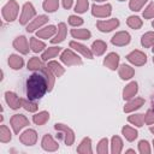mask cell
Returning a JSON list of instances; mask_svg holds the SVG:
<instances>
[{
  "label": "cell",
  "mask_w": 154,
  "mask_h": 154,
  "mask_svg": "<svg viewBox=\"0 0 154 154\" xmlns=\"http://www.w3.org/2000/svg\"><path fill=\"white\" fill-rule=\"evenodd\" d=\"M26 96L30 100H40L48 91V81L42 69L31 73L26 79Z\"/></svg>",
  "instance_id": "cell-1"
},
{
  "label": "cell",
  "mask_w": 154,
  "mask_h": 154,
  "mask_svg": "<svg viewBox=\"0 0 154 154\" xmlns=\"http://www.w3.org/2000/svg\"><path fill=\"white\" fill-rule=\"evenodd\" d=\"M54 129L58 131L59 137L65 142V144L67 147H70L75 143V132L71 128H69L67 125H65L63 123H55Z\"/></svg>",
  "instance_id": "cell-2"
},
{
  "label": "cell",
  "mask_w": 154,
  "mask_h": 154,
  "mask_svg": "<svg viewBox=\"0 0 154 154\" xmlns=\"http://www.w3.org/2000/svg\"><path fill=\"white\" fill-rule=\"evenodd\" d=\"M18 12H19V5H18V2H17L16 0H10V1H7V2L2 6V10H1L2 18H4L6 22H13L14 19H17Z\"/></svg>",
  "instance_id": "cell-3"
},
{
  "label": "cell",
  "mask_w": 154,
  "mask_h": 154,
  "mask_svg": "<svg viewBox=\"0 0 154 154\" xmlns=\"http://www.w3.org/2000/svg\"><path fill=\"white\" fill-rule=\"evenodd\" d=\"M60 60L66 65V66H77L82 65L83 61L79 58L78 54H76L72 49H64L60 54Z\"/></svg>",
  "instance_id": "cell-4"
},
{
  "label": "cell",
  "mask_w": 154,
  "mask_h": 154,
  "mask_svg": "<svg viewBox=\"0 0 154 154\" xmlns=\"http://www.w3.org/2000/svg\"><path fill=\"white\" fill-rule=\"evenodd\" d=\"M36 16V10L31 2H25L22 7V13L19 17V23L22 25H26L30 19H32Z\"/></svg>",
  "instance_id": "cell-5"
},
{
  "label": "cell",
  "mask_w": 154,
  "mask_h": 154,
  "mask_svg": "<svg viewBox=\"0 0 154 154\" xmlns=\"http://www.w3.org/2000/svg\"><path fill=\"white\" fill-rule=\"evenodd\" d=\"M10 123H11L12 130H13V132H14L16 135L19 134V131H20L23 128H25V126H28V125L30 124L29 119H28L25 116H23V114H13V116L11 117Z\"/></svg>",
  "instance_id": "cell-6"
},
{
  "label": "cell",
  "mask_w": 154,
  "mask_h": 154,
  "mask_svg": "<svg viewBox=\"0 0 154 154\" xmlns=\"http://www.w3.org/2000/svg\"><path fill=\"white\" fill-rule=\"evenodd\" d=\"M112 13V6L111 4H105V5H96L94 4L91 6V14L96 18H106L111 16Z\"/></svg>",
  "instance_id": "cell-7"
},
{
  "label": "cell",
  "mask_w": 154,
  "mask_h": 154,
  "mask_svg": "<svg viewBox=\"0 0 154 154\" xmlns=\"http://www.w3.org/2000/svg\"><path fill=\"white\" fill-rule=\"evenodd\" d=\"M126 59H128V61H130L131 64H134L136 66H142L147 63L146 53H143L142 51H138V49H135V51L130 52L126 55Z\"/></svg>",
  "instance_id": "cell-8"
},
{
  "label": "cell",
  "mask_w": 154,
  "mask_h": 154,
  "mask_svg": "<svg viewBox=\"0 0 154 154\" xmlns=\"http://www.w3.org/2000/svg\"><path fill=\"white\" fill-rule=\"evenodd\" d=\"M96 26L101 32H109L119 26V19L112 18V19H107V20H97Z\"/></svg>",
  "instance_id": "cell-9"
},
{
  "label": "cell",
  "mask_w": 154,
  "mask_h": 154,
  "mask_svg": "<svg viewBox=\"0 0 154 154\" xmlns=\"http://www.w3.org/2000/svg\"><path fill=\"white\" fill-rule=\"evenodd\" d=\"M130 41H131V36H130V34L128 31H118L111 38L112 45L118 46V47L126 46V45L130 43Z\"/></svg>",
  "instance_id": "cell-10"
},
{
  "label": "cell",
  "mask_w": 154,
  "mask_h": 154,
  "mask_svg": "<svg viewBox=\"0 0 154 154\" xmlns=\"http://www.w3.org/2000/svg\"><path fill=\"white\" fill-rule=\"evenodd\" d=\"M19 141L24 146H34L37 141V132L34 129H26L24 132L20 134Z\"/></svg>",
  "instance_id": "cell-11"
},
{
  "label": "cell",
  "mask_w": 154,
  "mask_h": 154,
  "mask_svg": "<svg viewBox=\"0 0 154 154\" xmlns=\"http://www.w3.org/2000/svg\"><path fill=\"white\" fill-rule=\"evenodd\" d=\"M13 48L16 51H18L22 54H28L29 53V43L28 40L24 35H19L13 40Z\"/></svg>",
  "instance_id": "cell-12"
},
{
  "label": "cell",
  "mask_w": 154,
  "mask_h": 154,
  "mask_svg": "<svg viewBox=\"0 0 154 154\" xmlns=\"http://www.w3.org/2000/svg\"><path fill=\"white\" fill-rule=\"evenodd\" d=\"M41 147H42V149H45L46 152H55V150L59 149V143H58L49 134H46V135L42 137Z\"/></svg>",
  "instance_id": "cell-13"
},
{
  "label": "cell",
  "mask_w": 154,
  "mask_h": 154,
  "mask_svg": "<svg viewBox=\"0 0 154 154\" xmlns=\"http://www.w3.org/2000/svg\"><path fill=\"white\" fill-rule=\"evenodd\" d=\"M48 19H49L48 16H46V14H38L37 17H35V19H32V20L28 24L26 31H28V32H32V31L40 29L41 26H43V25L48 22Z\"/></svg>",
  "instance_id": "cell-14"
},
{
  "label": "cell",
  "mask_w": 154,
  "mask_h": 154,
  "mask_svg": "<svg viewBox=\"0 0 154 154\" xmlns=\"http://www.w3.org/2000/svg\"><path fill=\"white\" fill-rule=\"evenodd\" d=\"M5 100H6V103L10 106V108L12 109H18L19 107H22V99L13 91H6Z\"/></svg>",
  "instance_id": "cell-15"
},
{
  "label": "cell",
  "mask_w": 154,
  "mask_h": 154,
  "mask_svg": "<svg viewBox=\"0 0 154 154\" xmlns=\"http://www.w3.org/2000/svg\"><path fill=\"white\" fill-rule=\"evenodd\" d=\"M70 48H72V49H75L76 52L81 53L84 58H88V59H93V58H94V54H93L91 49L88 48L87 46H84V45L77 42V41H71V42H70Z\"/></svg>",
  "instance_id": "cell-16"
},
{
  "label": "cell",
  "mask_w": 154,
  "mask_h": 154,
  "mask_svg": "<svg viewBox=\"0 0 154 154\" xmlns=\"http://www.w3.org/2000/svg\"><path fill=\"white\" fill-rule=\"evenodd\" d=\"M103 65L107 69L114 71L116 69H118V65H119V55L117 53H114V52L108 53L106 55V58L103 59Z\"/></svg>",
  "instance_id": "cell-17"
},
{
  "label": "cell",
  "mask_w": 154,
  "mask_h": 154,
  "mask_svg": "<svg viewBox=\"0 0 154 154\" xmlns=\"http://www.w3.org/2000/svg\"><path fill=\"white\" fill-rule=\"evenodd\" d=\"M143 105H144V99H142V97H132L131 100H129V101L125 103V106H124V112H125V113L134 112V111L141 108Z\"/></svg>",
  "instance_id": "cell-18"
},
{
  "label": "cell",
  "mask_w": 154,
  "mask_h": 154,
  "mask_svg": "<svg viewBox=\"0 0 154 154\" xmlns=\"http://www.w3.org/2000/svg\"><path fill=\"white\" fill-rule=\"evenodd\" d=\"M137 91H138V84H137V82L132 81L129 84H126L125 88L123 89V99L124 100H131L132 97H135Z\"/></svg>",
  "instance_id": "cell-19"
},
{
  "label": "cell",
  "mask_w": 154,
  "mask_h": 154,
  "mask_svg": "<svg viewBox=\"0 0 154 154\" xmlns=\"http://www.w3.org/2000/svg\"><path fill=\"white\" fill-rule=\"evenodd\" d=\"M66 34H67V29H66V24L65 23H59L58 24V30L55 32V35L53 36V38H51V42L53 45L60 43L66 38Z\"/></svg>",
  "instance_id": "cell-20"
},
{
  "label": "cell",
  "mask_w": 154,
  "mask_h": 154,
  "mask_svg": "<svg viewBox=\"0 0 154 154\" xmlns=\"http://www.w3.org/2000/svg\"><path fill=\"white\" fill-rule=\"evenodd\" d=\"M57 30H58V28L55 25H48V26H45V28L37 30L36 31V36L38 38H51V37H53L55 35Z\"/></svg>",
  "instance_id": "cell-21"
},
{
  "label": "cell",
  "mask_w": 154,
  "mask_h": 154,
  "mask_svg": "<svg viewBox=\"0 0 154 154\" xmlns=\"http://www.w3.org/2000/svg\"><path fill=\"white\" fill-rule=\"evenodd\" d=\"M118 73H119V77H120L123 81H128V79H130V78L134 77L135 70H134L130 65L122 64V65L118 67Z\"/></svg>",
  "instance_id": "cell-22"
},
{
  "label": "cell",
  "mask_w": 154,
  "mask_h": 154,
  "mask_svg": "<svg viewBox=\"0 0 154 154\" xmlns=\"http://www.w3.org/2000/svg\"><path fill=\"white\" fill-rule=\"evenodd\" d=\"M90 49H91V52H93L94 55L100 57V55H102V54L106 52V49H107V43H106L105 41H102V40H96V41L93 42Z\"/></svg>",
  "instance_id": "cell-23"
},
{
  "label": "cell",
  "mask_w": 154,
  "mask_h": 154,
  "mask_svg": "<svg viewBox=\"0 0 154 154\" xmlns=\"http://www.w3.org/2000/svg\"><path fill=\"white\" fill-rule=\"evenodd\" d=\"M122 135L125 137L126 141L132 142V141H135V140L137 138V136H138V131H137L136 129L129 126V125H125V126L122 128Z\"/></svg>",
  "instance_id": "cell-24"
},
{
  "label": "cell",
  "mask_w": 154,
  "mask_h": 154,
  "mask_svg": "<svg viewBox=\"0 0 154 154\" xmlns=\"http://www.w3.org/2000/svg\"><path fill=\"white\" fill-rule=\"evenodd\" d=\"M77 153L79 154H91L93 149H91V140L89 137H84L79 146L77 147Z\"/></svg>",
  "instance_id": "cell-25"
},
{
  "label": "cell",
  "mask_w": 154,
  "mask_h": 154,
  "mask_svg": "<svg viewBox=\"0 0 154 154\" xmlns=\"http://www.w3.org/2000/svg\"><path fill=\"white\" fill-rule=\"evenodd\" d=\"M71 36L73 38H77V40H89L90 36H91V32L88 30V29H71L70 31Z\"/></svg>",
  "instance_id": "cell-26"
},
{
  "label": "cell",
  "mask_w": 154,
  "mask_h": 154,
  "mask_svg": "<svg viewBox=\"0 0 154 154\" xmlns=\"http://www.w3.org/2000/svg\"><path fill=\"white\" fill-rule=\"evenodd\" d=\"M61 52V48L60 47H58V46H54V47H48V48H46V51L42 53V55H41V59L43 60V61H48L49 59H52V58H55L59 53Z\"/></svg>",
  "instance_id": "cell-27"
},
{
  "label": "cell",
  "mask_w": 154,
  "mask_h": 154,
  "mask_svg": "<svg viewBox=\"0 0 154 154\" xmlns=\"http://www.w3.org/2000/svg\"><path fill=\"white\" fill-rule=\"evenodd\" d=\"M8 65L13 70H20L24 65V59L17 54H11L8 57Z\"/></svg>",
  "instance_id": "cell-28"
},
{
  "label": "cell",
  "mask_w": 154,
  "mask_h": 154,
  "mask_svg": "<svg viewBox=\"0 0 154 154\" xmlns=\"http://www.w3.org/2000/svg\"><path fill=\"white\" fill-rule=\"evenodd\" d=\"M49 70H51V72L55 76V77H61L63 75H64V72H65V69L58 63V61H54V60H52V61H48V64L46 65Z\"/></svg>",
  "instance_id": "cell-29"
},
{
  "label": "cell",
  "mask_w": 154,
  "mask_h": 154,
  "mask_svg": "<svg viewBox=\"0 0 154 154\" xmlns=\"http://www.w3.org/2000/svg\"><path fill=\"white\" fill-rule=\"evenodd\" d=\"M123 150V141L119 136H113L111 138V152L112 154H119Z\"/></svg>",
  "instance_id": "cell-30"
},
{
  "label": "cell",
  "mask_w": 154,
  "mask_h": 154,
  "mask_svg": "<svg viewBox=\"0 0 154 154\" xmlns=\"http://www.w3.org/2000/svg\"><path fill=\"white\" fill-rule=\"evenodd\" d=\"M49 120V113L47 111H41L38 113H36L35 116H32V122L36 125H43Z\"/></svg>",
  "instance_id": "cell-31"
},
{
  "label": "cell",
  "mask_w": 154,
  "mask_h": 154,
  "mask_svg": "<svg viewBox=\"0 0 154 154\" xmlns=\"http://www.w3.org/2000/svg\"><path fill=\"white\" fill-rule=\"evenodd\" d=\"M141 45L144 48H149L154 46V31H148L142 35L141 37Z\"/></svg>",
  "instance_id": "cell-32"
},
{
  "label": "cell",
  "mask_w": 154,
  "mask_h": 154,
  "mask_svg": "<svg viewBox=\"0 0 154 154\" xmlns=\"http://www.w3.org/2000/svg\"><path fill=\"white\" fill-rule=\"evenodd\" d=\"M126 24H128V26H130L131 29L138 30V29L142 28L143 22H142V19H141L138 16H130V17H128V19H126Z\"/></svg>",
  "instance_id": "cell-33"
},
{
  "label": "cell",
  "mask_w": 154,
  "mask_h": 154,
  "mask_svg": "<svg viewBox=\"0 0 154 154\" xmlns=\"http://www.w3.org/2000/svg\"><path fill=\"white\" fill-rule=\"evenodd\" d=\"M30 48L34 53H38L46 48V45L43 41L36 38V37H30Z\"/></svg>",
  "instance_id": "cell-34"
},
{
  "label": "cell",
  "mask_w": 154,
  "mask_h": 154,
  "mask_svg": "<svg viewBox=\"0 0 154 154\" xmlns=\"http://www.w3.org/2000/svg\"><path fill=\"white\" fill-rule=\"evenodd\" d=\"M43 60L42 59H40V58H37V57H32V58H30L29 59V61H28V70H31V71H37V70H40V69H42L43 67V63H42Z\"/></svg>",
  "instance_id": "cell-35"
},
{
  "label": "cell",
  "mask_w": 154,
  "mask_h": 154,
  "mask_svg": "<svg viewBox=\"0 0 154 154\" xmlns=\"http://www.w3.org/2000/svg\"><path fill=\"white\" fill-rule=\"evenodd\" d=\"M128 122L131 123L132 125L137 126V128H141L144 124V114H141V113L131 114V116L128 117Z\"/></svg>",
  "instance_id": "cell-36"
},
{
  "label": "cell",
  "mask_w": 154,
  "mask_h": 154,
  "mask_svg": "<svg viewBox=\"0 0 154 154\" xmlns=\"http://www.w3.org/2000/svg\"><path fill=\"white\" fill-rule=\"evenodd\" d=\"M42 7L48 13L55 12L59 8V0H45L42 4Z\"/></svg>",
  "instance_id": "cell-37"
},
{
  "label": "cell",
  "mask_w": 154,
  "mask_h": 154,
  "mask_svg": "<svg viewBox=\"0 0 154 154\" xmlns=\"http://www.w3.org/2000/svg\"><path fill=\"white\" fill-rule=\"evenodd\" d=\"M22 107L28 112H36L38 108V105L30 99H22Z\"/></svg>",
  "instance_id": "cell-38"
},
{
  "label": "cell",
  "mask_w": 154,
  "mask_h": 154,
  "mask_svg": "<svg viewBox=\"0 0 154 154\" xmlns=\"http://www.w3.org/2000/svg\"><path fill=\"white\" fill-rule=\"evenodd\" d=\"M11 138H12V135H11L10 129L6 125H1L0 126V141L2 143H6V142H10Z\"/></svg>",
  "instance_id": "cell-39"
},
{
  "label": "cell",
  "mask_w": 154,
  "mask_h": 154,
  "mask_svg": "<svg viewBox=\"0 0 154 154\" xmlns=\"http://www.w3.org/2000/svg\"><path fill=\"white\" fill-rule=\"evenodd\" d=\"M148 0H130L129 1V7L131 11L134 12H138L142 10V7L144 6V4L147 2Z\"/></svg>",
  "instance_id": "cell-40"
},
{
  "label": "cell",
  "mask_w": 154,
  "mask_h": 154,
  "mask_svg": "<svg viewBox=\"0 0 154 154\" xmlns=\"http://www.w3.org/2000/svg\"><path fill=\"white\" fill-rule=\"evenodd\" d=\"M108 140L107 138H101L97 143V148H96V152L99 154H107L108 153Z\"/></svg>",
  "instance_id": "cell-41"
},
{
  "label": "cell",
  "mask_w": 154,
  "mask_h": 154,
  "mask_svg": "<svg viewBox=\"0 0 154 154\" xmlns=\"http://www.w3.org/2000/svg\"><path fill=\"white\" fill-rule=\"evenodd\" d=\"M88 7H89L88 0H77L76 6H75V11L77 13H84V12H87Z\"/></svg>",
  "instance_id": "cell-42"
},
{
  "label": "cell",
  "mask_w": 154,
  "mask_h": 154,
  "mask_svg": "<svg viewBox=\"0 0 154 154\" xmlns=\"http://www.w3.org/2000/svg\"><path fill=\"white\" fill-rule=\"evenodd\" d=\"M142 16L143 18L146 19H150V18H154V2H149L147 5V7L143 10L142 12Z\"/></svg>",
  "instance_id": "cell-43"
},
{
  "label": "cell",
  "mask_w": 154,
  "mask_h": 154,
  "mask_svg": "<svg viewBox=\"0 0 154 154\" xmlns=\"http://www.w3.org/2000/svg\"><path fill=\"white\" fill-rule=\"evenodd\" d=\"M138 152H140L141 154H149V153L152 152L148 141H146V140H141V141L138 142Z\"/></svg>",
  "instance_id": "cell-44"
},
{
  "label": "cell",
  "mask_w": 154,
  "mask_h": 154,
  "mask_svg": "<svg viewBox=\"0 0 154 154\" xmlns=\"http://www.w3.org/2000/svg\"><path fill=\"white\" fill-rule=\"evenodd\" d=\"M69 24L71 26H75V28L76 26H81L83 24V18H81V17H78L76 14H71L69 17Z\"/></svg>",
  "instance_id": "cell-45"
},
{
  "label": "cell",
  "mask_w": 154,
  "mask_h": 154,
  "mask_svg": "<svg viewBox=\"0 0 154 154\" xmlns=\"http://www.w3.org/2000/svg\"><path fill=\"white\" fill-rule=\"evenodd\" d=\"M144 123L148 125L154 124V109H148L144 114Z\"/></svg>",
  "instance_id": "cell-46"
},
{
  "label": "cell",
  "mask_w": 154,
  "mask_h": 154,
  "mask_svg": "<svg viewBox=\"0 0 154 154\" xmlns=\"http://www.w3.org/2000/svg\"><path fill=\"white\" fill-rule=\"evenodd\" d=\"M61 2H63V7L65 10H70L73 4V0H61Z\"/></svg>",
  "instance_id": "cell-47"
},
{
  "label": "cell",
  "mask_w": 154,
  "mask_h": 154,
  "mask_svg": "<svg viewBox=\"0 0 154 154\" xmlns=\"http://www.w3.org/2000/svg\"><path fill=\"white\" fill-rule=\"evenodd\" d=\"M125 153H134L135 154V149H126Z\"/></svg>",
  "instance_id": "cell-48"
},
{
  "label": "cell",
  "mask_w": 154,
  "mask_h": 154,
  "mask_svg": "<svg viewBox=\"0 0 154 154\" xmlns=\"http://www.w3.org/2000/svg\"><path fill=\"white\" fill-rule=\"evenodd\" d=\"M149 131H150L152 134H154V126H150V128H149Z\"/></svg>",
  "instance_id": "cell-49"
},
{
  "label": "cell",
  "mask_w": 154,
  "mask_h": 154,
  "mask_svg": "<svg viewBox=\"0 0 154 154\" xmlns=\"http://www.w3.org/2000/svg\"><path fill=\"white\" fill-rule=\"evenodd\" d=\"M94 1H96V2H102V1H106V0H94Z\"/></svg>",
  "instance_id": "cell-50"
},
{
  "label": "cell",
  "mask_w": 154,
  "mask_h": 154,
  "mask_svg": "<svg viewBox=\"0 0 154 154\" xmlns=\"http://www.w3.org/2000/svg\"><path fill=\"white\" fill-rule=\"evenodd\" d=\"M153 109H154V97H153Z\"/></svg>",
  "instance_id": "cell-51"
},
{
  "label": "cell",
  "mask_w": 154,
  "mask_h": 154,
  "mask_svg": "<svg viewBox=\"0 0 154 154\" xmlns=\"http://www.w3.org/2000/svg\"><path fill=\"white\" fill-rule=\"evenodd\" d=\"M152 25H153V28H154V20H153V22H152Z\"/></svg>",
  "instance_id": "cell-52"
},
{
  "label": "cell",
  "mask_w": 154,
  "mask_h": 154,
  "mask_svg": "<svg viewBox=\"0 0 154 154\" xmlns=\"http://www.w3.org/2000/svg\"><path fill=\"white\" fill-rule=\"evenodd\" d=\"M152 51H153V53H154V46H153V48H152Z\"/></svg>",
  "instance_id": "cell-53"
},
{
  "label": "cell",
  "mask_w": 154,
  "mask_h": 154,
  "mask_svg": "<svg viewBox=\"0 0 154 154\" xmlns=\"http://www.w3.org/2000/svg\"><path fill=\"white\" fill-rule=\"evenodd\" d=\"M153 148H154V140H153Z\"/></svg>",
  "instance_id": "cell-54"
},
{
  "label": "cell",
  "mask_w": 154,
  "mask_h": 154,
  "mask_svg": "<svg viewBox=\"0 0 154 154\" xmlns=\"http://www.w3.org/2000/svg\"><path fill=\"white\" fill-rule=\"evenodd\" d=\"M118 1H125V0H118Z\"/></svg>",
  "instance_id": "cell-55"
},
{
  "label": "cell",
  "mask_w": 154,
  "mask_h": 154,
  "mask_svg": "<svg viewBox=\"0 0 154 154\" xmlns=\"http://www.w3.org/2000/svg\"><path fill=\"white\" fill-rule=\"evenodd\" d=\"M153 63H154V58H153Z\"/></svg>",
  "instance_id": "cell-56"
}]
</instances>
